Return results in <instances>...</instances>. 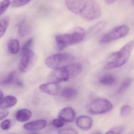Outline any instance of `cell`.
Masks as SVG:
<instances>
[{
  "label": "cell",
  "mask_w": 134,
  "mask_h": 134,
  "mask_svg": "<svg viewBox=\"0 0 134 134\" xmlns=\"http://www.w3.org/2000/svg\"><path fill=\"white\" fill-rule=\"evenodd\" d=\"M65 3L71 12L87 21L96 19L100 16V8L95 0H66Z\"/></svg>",
  "instance_id": "obj_1"
},
{
  "label": "cell",
  "mask_w": 134,
  "mask_h": 134,
  "mask_svg": "<svg viewBox=\"0 0 134 134\" xmlns=\"http://www.w3.org/2000/svg\"><path fill=\"white\" fill-rule=\"evenodd\" d=\"M134 46V41H131L123 46L119 51L113 53L110 56L105 67L106 70L120 67L124 65L129 59Z\"/></svg>",
  "instance_id": "obj_2"
},
{
  "label": "cell",
  "mask_w": 134,
  "mask_h": 134,
  "mask_svg": "<svg viewBox=\"0 0 134 134\" xmlns=\"http://www.w3.org/2000/svg\"><path fill=\"white\" fill-rule=\"evenodd\" d=\"M85 36V31L81 27L76 28L70 33L57 35L55 40L57 47L60 50H63L66 47L82 41Z\"/></svg>",
  "instance_id": "obj_3"
},
{
  "label": "cell",
  "mask_w": 134,
  "mask_h": 134,
  "mask_svg": "<svg viewBox=\"0 0 134 134\" xmlns=\"http://www.w3.org/2000/svg\"><path fill=\"white\" fill-rule=\"evenodd\" d=\"M74 59V57L69 53H57L47 57L45 63L48 67L56 70L68 66Z\"/></svg>",
  "instance_id": "obj_4"
},
{
  "label": "cell",
  "mask_w": 134,
  "mask_h": 134,
  "mask_svg": "<svg viewBox=\"0 0 134 134\" xmlns=\"http://www.w3.org/2000/svg\"><path fill=\"white\" fill-rule=\"evenodd\" d=\"M113 105L108 100L104 98H99L94 100L87 106V110L91 114L100 115L111 111Z\"/></svg>",
  "instance_id": "obj_5"
},
{
  "label": "cell",
  "mask_w": 134,
  "mask_h": 134,
  "mask_svg": "<svg viewBox=\"0 0 134 134\" xmlns=\"http://www.w3.org/2000/svg\"><path fill=\"white\" fill-rule=\"evenodd\" d=\"M129 31L130 28L126 25L116 26L109 32L105 34L101 39L100 42L105 44L122 38L126 36Z\"/></svg>",
  "instance_id": "obj_6"
},
{
  "label": "cell",
  "mask_w": 134,
  "mask_h": 134,
  "mask_svg": "<svg viewBox=\"0 0 134 134\" xmlns=\"http://www.w3.org/2000/svg\"><path fill=\"white\" fill-rule=\"evenodd\" d=\"M34 59V53L31 50L25 53L23 55L18 64L19 71L22 73L26 72L33 65Z\"/></svg>",
  "instance_id": "obj_7"
},
{
  "label": "cell",
  "mask_w": 134,
  "mask_h": 134,
  "mask_svg": "<svg viewBox=\"0 0 134 134\" xmlns=\"http://www.w3.org/2000/svg\"><path fill=\"white\" fill-rule=\"evenodd\" d=\"M69 78V73L67 67L54 70L48 77L49 81L52 82L59 83L66 82Z\"/></svg>",
  "instance_id": "obj_8"
},
{
  "label": "cell",
  "mask_w": 134,
  "mask_h": 134,
  "mask_svg": "<svg viewBox=\"0 0 134 134\" xmlns=\"http://www.w3.org/2000/svg\"><path fill=\"white\" fill-rule=\"evenodd\" d=\"M58 116L59 119L64 122H72L75 119V112L72 108L66 107L60 111Z\"/></svg>",
  "instance_id": "obj_9"
},
{
  "label": "cell",
  "mask_w": 134,
  "mask_h": 134,
  "mask_svg": "<svg viewBox=\"0 0 134 134\" xmlns=\"http://www.w3.org/2000/svg\"><path fill=\"white\" fill-rule=\"evenodd\" d=\"M47 124V121L44 120H38L26 124L24 126V128L28 131H38L44 128Z\"/></svg>",
  "instance_id": "obj_10"
},
{
  "label": "cell",
  "mask_w": 134,
  "mask_h": 134,
  "mask_svg": "<svg viewBox=\"0 0 134 134\" xmlns=\"http://www.w3.org/2000/svg\"><path fill=\"white\" fill-rule=\"evenodd\" d=\"M40 89L45 93L51 95L58 94L60 90V86L56 83L51 82L42 84L39 86Z\"/></svg>",
  "instance_id": "obj_11"
},
{
  "label": "cell",
  "mask_w": 134,
  "mask_h": 134,
  "mask_svg": "<svg viewBox=\"0 0 134 134\" xmlns=\"http://www.w3.org/2000/svg\"><path fill=\"white\" fill-rule=\"evenodd\" d=\"M76 124L80 129L87 130L93 125V121L90 117L86 116H79L76 119Z\"/></svg>",
  "instance_id": "obj_12"
},
{
  "label": "cell",
  "mask_w": 134,
  "mask_h": 134,
  "mask_svg": "<svg viewBox=\"0 0 134 134\" xmlns=\"http://www.w3.org/2000/svg\"><path fill=\"white\" fill-rule=\"evenodd\" d=\"M17 102V99L14 96H6L0 102V109H4L11 108L14 106Z\"/></svg>",
  "instance_id": "obj_13"
},
{
  "label": "cell",
  "mask_w": 134,
  "mask_h": 134,
  "mask_svg": "<svg viewBox=\"0 0 134 134\" xmlns=\"http://www.w3.org/2000/svg\"><path fill=\"white\" fill-rule=\"evenodd\" d=\"M32 116L31 111L27 109H22L16 112L15 118L19 122H25L29 120Z\"/></svg>",
  "instance_id": "obj_14"
},
{
  "label": "cell",
  "mask_w": 134,
  "mask_h": 134,
  "mask_svg": "<svg viewBox=\"0 0 134 134\" xmlns=\"http://www.w3.org/2000/svg\"><path fill=\"white\" fill-rule=\"evenodd\" d=\"M69 73V78H73L79 75L82 70V66L79 63H71L67 66Z\"/></svg>",
  "instance_id": "obj_15"
},
{
  "label": "cell",
  "mask_w": 134,
  "mask_h": 134,
  "mask_svg": "<svg viewBox=\"0 0 134 134\" xmlns=\"http://www.w3.org/2000/svg\"><path fill=\"white\" fill-rule=\"evenodd\" d=\"M32 28L30 25L26 21H23L19 24L18 26V33L22 37L28 35L31 32Z\"/></svg>",
  "instance_id": "obj_16"
},
{
  "label": "cell",
  "mask_w": 134,
  "mask_h": 134,
  "mask_svg": "<svg viewBox=\"0 0 134 134\" xmlns=\"http://www.w3.org/2000/svg\"><path fill=\"white\" fill-rule=\"evenodd\" d=\"M8 48L9 52L13 54H16L20 49L19 42L15 39H11L8 42Z\"/></svg>",
  "instance_id": "obj_17"
},
{
  "label": "cell",
  "mask_w": 134,
  "mask_h": 134,
  "mask_svg": "<svg viewBox=\"0 0 134 134\" xmlns=\"http://www.w3.org/2000/svg\"><path fill=\"white\" fill-rule=\"evenodd\" d=\"M107 23L105 21H101L92 27L89 31V34L91 36H95L100 33L106 26Z\"/></svg>",
  "instance_id": "obj_18"
},
{
  "label": "cell",
  "mask_w": 134,
  "mask_h": 134,
  "mask_svg": "<svg viewBox=\"0 0 134 134\" xmlns=\"http://www.w3.org/2000/svg\"><path fill=\"white\" fill-rule=\"evenodd\" d=\"M77 94V90L73 88H65L61 93V95L64 98L69 100L75 98Z\"/></svg>",
  "instance_id": "obj_19"
},
{
  "label": "cell",
  "mask_w": 134,
  "mask_h": 134,
  "mask_svg": "<svg viewBox=\"0 0 134 134\" xmlns=\"http://www.w3.org/2000/svg\"><path fill=\"white\" fill-rule=\"evenodd\" d=\"M100 83L102 85H111L115 84L116 81L115 78L111 75L107 74L103 76L100 79Z\"/></svg>",
  "instance_id": "obj_20"
},
{
  "label": "cell",
  "mask_w": 134,
  "mask_h": 134,
  "mask_svg": "<svg viewBox=\"0 0 134 134\" xmlns=\"http://www.w3.org/2000/svg\"><path fill=\"white\" fill-rule=\"evenodd\" d=\"M9 18L5 17L0 20V38L5 34L9 24Z\"/></svg>",
  "instance_id": "obj_21"
},
{
  "label": "cell",
  "mask_w": 134,
  "mask_h": 134,
  "mask_svg": "<svg viewBox=\"0 0 134 134\" xmlns=\"http://www.w3.org/2000/svg\"><path fill=\"white\" fill-rule=\"evenodd\" d=\"M16 73L15 71L12 72L6 78L1 81L0 83L2 85H8L15 83Z\"/></svg>",
  "instance_id": "obj_22"
},
{
  "label": "cell",
  "mask_w": 134,
  "mask_h": 134,
  "mask_svg": "<svg viewBox=\"0 0 134 134\" xmlns=\"http://www.w3.org/2000/svg\"><path fill=\"white\" fill-rule=\"evenodd\" d=\"M131 82V78H127L125 79L120 85L118 90V93L119 94L124 93L130 85Z\"/></svg>",
  "instance_id": "obj_23"
},
{
  "label": "cell",
  "mask_w": 134,
  "mask_h": 134,
  "mask_svg": "<svg viewBox=\"0 0 134 134\" xmlns=\"http://www.w3.org/2000/svg\"><path fill=\"white\" fill-rule=\"evenodd\" d=\"M33 43V39L31 38L28 39L23 45L21 49V54L22 55L31 50V47Z\"/></svg>",
  "instance_id": "obj_24"
},
{
  "label": "cell",
  "mask_w": 134,
  "mask_h": 134,
  "mask_svg": "<svg viewBox=\"0 0 134 134\" xmlns=\"http://www.w3.org/2000/svg\"><path fill=\"white\" fill-rule=\"evenodd\" d=\"M10 4L9 0H3L0 2V15L6 11Z\"/></svg>",
  "instance_id": "obj_25"
},
{
  "label": "cell",
  "mask_w": 134,
  "mask_h": 134,
  "mask_svg": "<svg viewBox=\"0 0 134 134\" xmlns=\"http://www.w3.org/2000/svg\"><path fill=\"white\" fill-rule=\"evenodd\" d=\"M31 0H13L11 3L13 7H21L29 3Z\"/></svg>",
  "instance_id": "obj_26"
},
{
  "label": "cell",
  "mask_w": 134,
  "mask_h": 134,
  "mask_svg": "<svg viewBox=\"0 0 134 134\" xmlns=\"http://www.w3.org/2000/svg\"><path fill=\"white\" fill-rule=\"evenodd\" d=\"M132 108L130 105H125L121 108L120 115L122 117H126L130 115L131 112Z\"/></svg>",
  "instance_id": "obj_27"
},
{
  "label": "cell",
  "mask_w": 134,
  "mask_h": 134,
  "mask_svg": "<svg viewBox=\"0 0 134 134\" xmlns=\"http://www.w3.org/2000/svg\"><path fill=\"white\" fill-rule=\"evenodd\" d=\"M124 128L122 127H113L109 130L106 134H122L124 132Z\"/></svg>",
  "instance_id": "obj_28"
},
{
  "label": "cell",
  "mask_w": 134,
  "mask_h": 134,
  "mask_svg": "<svg viewBox=\"0 0 134 134\" xmlns=\"http://www.w3.org/2000/svg\"><path fill=\"white\" fill-rule=\"evenodd\" d=\"M53 126L57 128H61L64 125V121L60 119H54L53 121Z\"/></svg>",
  "instance_id": "obj_29"
},
{
  "label": "cell",
  "mask_w": 134,
  "mask_h": 134,
  "mask_svg": "<svg viewBox=\"0 0 134 134\" xmlns=\"http://www.w3.org/2000/svg\"><path fill=\"white\" fill-rule=\"evenodd\" d=\"M59 134H77L78 132L74 129L71 128H67V129H62L59 131Z\"/></svg>",
  "instance_id": "obj_30"
},
{
  "label": "cell",
  "mask_w": 134,
  "mask_h": 134,
  "mask_svg": "<svg viewBox=\"0 0 134 134\" xmlns=\"http://www.w3.org/2000/svg\"><path fill=\"white\" fill-rule=\"evenodd\" d=\"M11 123L8 119L5 120L1 123V127L4 130H9L11 127Z\"/></svg>",
  "instance_id": "obj_31"
},
{
  "label": "cell",
  "mask_w": 134,
  "mask_h": 134,
  "mask_svg": "<svg viewBox=\"0 0 134 134\" xmlns=\"http://www.w3.org/2000/svg\"><path fill=\"white\" fill-rule=\"evenodd\" d=\"M9 114V112L7 111H2L0 112V120L6 118Z\"/></svg>",
  "instance_id": "obj_32"
},
{
  "label": "cell",
  "mask_w": 134,
  "mask_h": 134,
  "mask_svg": "<svg viewBox=\"0 0 134 134\" xmlns=\"http://www.w3.org/2000/svg\"><path fill=\"white\" fill-rule=\"evenodd\" d=\"M116 0H105V2L108 4H111L114 3Z\"/></svg>",
  "instance_id": "obj_33"
},
{
  "label": "cell",
  "mask_w": 134,
  "mask_h": 134,
  "mask_svg": "<svg viewBox=\"0 0 134 134\" xmlns=\"http://www.w3.org/2000/svg\"><path fill=\"white\" fill-rule=\"evenodd\" d=\"M3 96H4V94H3V92L1 90H0V101L3 98Z\"/></svg>",
  "instance_id": "obj_34"
},
{
  "label": "cell",
  "mask_w": 134,
  "mask_h": 134,
  "mask_svg": "<svg viewBox=\"0 0 134 134\" xmlns=\"http://www.w3.org/2000/svg\"><path fill=\"white\" fill-rule=\"evenodd\" d=\"M132 3L133 4L134 6V0H132Z\"/></svg>",
  "instance_id": "obj_35"
},
{
  "label": "cell",
  "mask_w": 134,
  "mask_h": 134,
  "mask_svg": "<svg viewBox=\"0 0 134 134\" xmlns=\"http://www.w3.org/2000/svg\"></svg>",
  "instance_id": "obj_36"
}]
</instances>
